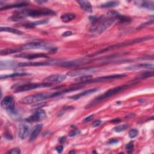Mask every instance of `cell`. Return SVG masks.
<instances>
[{"label": "cell", "instance_id": "obj_1", "mask_svg": "<svg viewBox=\"0 0 154 154\" xmlns=\"http://www.w3.org/2000/svg\"><path fill=\"white\" fill-rule=\"evenodd\" d=\"M89 20L91 23L89 28V31L94 35L102 34L115 22L114 19L106 14L91 16L89 17Z\"/></svg>", "mask_w": 154, "mask_h": 154}, {"label": "cell", "instance_id": "obj_2", "mask_svg": "<svg viewBox=\"0 0 154 154\" xmlns=\"http://www.w3.org/2000/svg\"><path fill=\"white\" fill-rule=\"evenodd\" d=\"M137 82H131L129 84H124L122 85H120V86H117L116 87L114 88H111L108 90H107L106 92H105L104 93L102 94L101 95L98 96L97 97H96V98H94L91 102H90L87 105H86L85 108L86 109H88L90 108H91V106H93L94 105H96V103H97L98 102H100L101 101H102L104 99H106L108 97H111L112 96L121 92L125 90H126L130 87H131L132 86L135 85Z\"/></svg>", "mask_w": 154, "mask_h": 154}, {"label": "cell", "instance_id": "obj_3", "mask_svg": "<svg viewBox=\"0 0 154 154\" xmlns=\"http://www.w3.org/2000/svg\"><path fill=\"white\" fill-rule=\"evenodd\" d=\"M64 94L63 91H57L55 93H36L34 94L25 97L19 100V102L22 104H31L33 103L37 102L38 101L44 100L46 99L58 97Z\"/></svg>", "mask_w": 154, "mask_h": 154}, {"label": "cell", "instance_id": "obj_4", "mask_svg": "<svg viewBox=\"0 0 154 154\" xmlns=\"http://www.w3.org/2000/svg\"><path fill=\"white\" fill-rule=\"evenodd\" d=\"M16 13L25 19L26 17H41L45 16H54L56 14L55 12L51 9L43 8V9H24Z\"/></svg>", "mask_w": 154, "mask_h": 154}, {"label": "cell", "instance_id": "obj_5", "mask_svg": "<svg viewBox=\"0 0 154 154\" xmlns=\"http://www.w3.org/2000/svg\"><path fill=\"white\" fill-rule=\"evenodd\" d=\"M150 38H153V37H142V38H134V39H132V40H131L126 41V42H124L117 43L116 45H114L110 46L109 47L105 48V49H103L102 50H100V51H99L97 52H94L92 54H90V55H88V57H94V56H96L97 55L100 54L102 53H103V52L111 51V50H113V49L119 48H122V47H123V46H126L134 45V44H135V43H139V42H144V41H146V40H148Z\"/></svg>", "mask_w": 154, "mask_h": 154}, {"label": "cell", "instance_id": "obj_6", "mask_svg": "<svg viewBox=\"0 0 154 154\" xmlns=\"http://www.w3.org/2000/svg\"><path fill=\"white\" fill-rule=\"evenodd\" d=\"M21 48L22 50L25 49H45L49 50L54 51V49L56 50V48L54 47L51 44L49 43L41 42H34L28 43L25 45L22 46Z\"/></svg>", "mask_w": 154, "mask_h": 154}, {"label": "cell", "instance_id": "obj_7", "mask_svg": "<svg viewBox=\"0 0 154 154\" xmlns=\"http://www.w3.org/2000/svg\"><path fill=\"white\" fill-rule=\"evenodd\" d=\"M52 84L46 82H42V83H35V84H25L23 85H19L17 87H11L12 89H16V93H19L31 90H34L37 88H42L45 87H49L51 86Z\"/></svg>", "mask_w": 154, "mask_h": 154}, {"label": "cell", "instance_id": "obj_8", "mask_svg": "<svg viewBox=\"0 0 154 154\" xmlns=\"http://www.w3.org/2000/svg\"><path fill=\"white\" fill-rule=\"evenodd\" d=\"M61 61L60 60H49L46 61L38 62H19L17 67H23L27 66H42L49 65H59Z\"/></svg>", "mask_w": 154, "mask_h": 154}, {"label": "cell", "instance_id": "obj_9", "mask_svg": "<svg viewBox=\"0 0 154 154\" xmlns=\"http://www.w3.org/2000/svg\"><path fill=\"white\" fill-rule=\"evenodd\" d=\"M97 70V68L95 67H86L80 69L73 70L67 73V75L69 76H79L87 75L90 73H94Z\"/></svg>", "mask_w": 154, "mask_h": 154}, {"label": "cell", "instance_id": "obj_10", "mask_svg": "<svg viewBox=\"0 0 154 154\" xmlns=\"http://www.w3.org/2000/svg\"><path fill=\"white\" fill-rule=\"evenodd\" d=\"M126 76V75L125 74H116V75H109V76H102V77H99L95 79H91L88 81H86L84 84H93V83H97V82H103L106 81L110 79H119V78H122Z\"/></svg>", "mask_w": 154, "mask_h": 154}, {"label": "cell", "instance_id": "obj_11", "mask_svg": "<svg viewBox=\"0 0 154 154\" xmlns=\"http://www.w3.org/2000/svg\"><path fill=\"white\" fill-rule=\"evenodd\" d=\"M88 59H80V60H76L72 61H61L59 65L63 67H75V66H79L80 65H82L84 64L87 63L88 62L91 61Z\"/></svg>", "mask_w": 154, "mask_h": 154}, {"label": "cell", "instance_id": "obj_12", "mask_svg": "<svg viewBox=\"0 0 154 154\" xmlns=\"http://www.w3.org/2000/svg\"><path fill=\"white\" fill-rule=\"evenodd\" d=\"M46 114L44 110L43 109H37L34 114L26 119V120L28 122H35L43 120L46 118Z\"/></svg>", "mask_w": 154, "mask_h": 154}, {"label": "cell", "instance_id": "obj_13", "mask_svg": "<svg viewBox=\"0 0 154 154\" xmlns=\"http://www.w3.org/2000/svg\"><path fill=\"white\" fill-rule=\"evenodd\" d=\"M17 58H25L28 60H33L38 58H48V55L44 53H20L14 55Z\"/></svg>", "mask_w": 154, "mask_h": 154}, {"label": "cell", "instance_id": "obj_14", "mask_svg": "<svg viewBox=\"0 0 154 154\" xmlns=\"http://www.w3.org/2000/svg\"><path fill=\"white\" fill-rule=\"evenodd\" d=\"M106 14L115 20H118L120 22H128L131 21V18L126 16L123 15L116 11H108Z\"/></svg>", "mask_w": 154, "mask_h": 154}, {"label": "cell", "instance_id": "obj_15", "mask_svg": "<svg viewBox=\"0 0 154 154\" xmlns=\"http://www.w3.org/2000/svg\"><path fill=\"white\" fill-rule=\"evenodd\" d=\"M66 76L64 75L55 74V75H52L46 77L44 79L43 82L52 84V83H58V82H63L66 79Z\"/></svg>", "mask_w": 154, "mask_h": 154}, {"label": "cell", "instance_id": "obj_16", "mask_svg": "<svg viewBox=\"0 0 154 154\" xmlns=\"http://www.w3.org/2000/svg\"><path fill=\"white\" fill-rule=\"evenodd\" d=\"M30 128L24 123H21L19 126V137L20 139L24 140L29 135Z\"/></svg>", "mask_w": 154, "mask_h": 154}, {"label": "cell", "instance_id": "obj_17", "mask_svg": "<svg viewBox=\"0 0 154 154\" xmlns=\"http://www.w3.org/2000/svg\"><path fill=\"white\" fill-rule=\"evenodd\" d=\"M126 70H138L141 69H153V64L150 63H140L131 65L127 66L125 68Z\"/></svg>", "mask_w": 154, "mask_h": 154}, {"label": "cell", "instance_id": "obj_18", "mask_svg": "<svg viewBox=\"0 0 154 154\" xmlns=\"http://www.w3.org/2000/svg\"><path fill=\"white\" fill-rule=\"evenodd\" d=\"M1 105L2 108L5 109L6 110L10 108L14 105L13 97L11 96H7L4 97L1 101Z\"/></svg>", "mask_w": 154, "mask_h": 154}, {"label": "cell", "instance_id": "obj_19", "mask_svg": "<svg viewBox=\"0 0 154 154\" xmlns=\"http://www.w3.org/2000/svg\"><path fill=\"white\" fill-rule=\"evenodd\" d=\"M19 62L14 61H1L0 63L1 69H9L17 68Z\"/></svg>", "mask_w": 154, "mask_h": 154}, {"label": "cell", "instance_id": "obj_20", "mask_svg": "<svg viewBox=\"0 0 154 154\" xmlns=\"http://www.w3.org/2000/svg\"><path fill=\"white\" fill-rule=\"evenodd\" d=\"M99 89V88H91V89H88V90H87L85 91H83L77 94H75V95H73V96H72L70 97H69V99H73V100H76V99H79L80 97H82V96H86V95H88V94H92V93H94L96 91H97Z\"/></svg>", "mask_w": 154, "mask_h": 154}, {"label": "cell", "instance_id": "obj_21", "mask_svg": "<svg viewBox=\"0 0 154 154\" xmlns=\"http://www.w3.org/2000/svg\"><path fill=\"white\" fill-rule=\"evenodd\" d=\"M135 4L141 7L147 8L151 10L154 9V2L150 1H135Z\"/></svg>", "mask_w": 154, "mask_h": 154}, {"label": "cell", "instance_id": "obj_22", "mask_svg": "<svg viewBox=\"0 0 154 154\" xmlns=\"http://www.w3.org/2000/svg\"><path fill=\"white\" fill-rule=\"evenodd\" d=\"M7 112L9 116L14 120H17L20 119V116L17 109L16 108L15 105L13 106L10 108L7 109Z\"/></svg>", "mask_w": 154, "mask_h": 154}, {"label": "cell", "instance_id": "obj_23", "mask_svg": "<svg viewBox=\"0 0 154 154\" xmlns=\"http://www.w3.org/2000/svg\"><path fill=\"white\" fill-rule=\"evenodd\" d=\"M78 3L79 4L80 7L85 11L88 13L92 12L93 7L91 3L88 1H78Z\"/></svg>", "mask_w": 154, "mask_h": 154}, {"label": "cell", "instance_id": "obj_24", "mask_svg": "<svg viewBox=\"0 0 154 154\" xmlns=\"http://www.w3.org/2000/svg\"><path fill=\"white\" fill-rule=\"evenodd\" d=\"M47 22H48V19H43V20H37L35 22H28V23H25L22 25L23 26L28 28H33L37 25H40L42 24H45Z\"/></svg>", "mask_w": 154, "mask_h": 154}, {"label": "cell", "instance_id": "obj_25", "mask_svg": "<svg viewBox=\"0 0 154 154\" xmlns=\"http://www.w3.org/2000/svg\"><path fill=\"white\" fill-rule=\"evenodd\" d=\"M30 75H31L30 73H28L26 72H15V73H13L8 75H1L0 78L1 79H7V78H13L19 77V76H28Z\"/></svg>", "mask_w": 154, "mask_h": 154}, {"label": "cell", "instance_id": "obj_26", "mask_svg": "<svg viewBox=\"0 0 154 154\" xmlns=\"http://www.w3.org/2000/svg\"><path fill=\"white\" fill-rule=\"evenodd\" d=\"M42 129V125H41V124H38V125H37L35 126V127L30 135V138H29L30 141H34L35 140V138L37 137V136L41 132Z\"/></svg>", "mask_w": 154, "mask_h": 154}, {"label": "cell", "instance_id": "obj_27", "mask_svg": "<svg viewBox=\"0 0 154 154\" xmlns=\"http://www.w3.org/2000/svg\"><path fill=\"white\" fill-rule=\"evenodd\" d=\"M22 50V49L21 48V47L20 48H6V49L1 50L0 54L1 55H7L9 54L20 52Z\"/></svg>", "mask_w": 154, "mask_h": 154}, {"label": "cell", "instance_id": "obj_28", "mask_svg": "<svg viewBox=\"0 0 154 154\" xmlns=\"http://www.w3.org/2000/svg\"><path fill=\"white\" fill-rule=\"evenodd\" d=\"M28 5V3L26 2H22L20 3L17 4H9V5H5L4 7H1L0 10H8L9 8H19L22 7H25Z\"/></svg>", "mask_w": 154, "mask_h": 154}, {"label": "cell", "instance_id": "obj_29", "mask_svg": "<svg viewBox=\"0 0 154 154\" xmlns=\"http://www.w3.org/2000/svg\"><path fill=\"white\" fill-rule=\"evenodd\" d=\"M76 17V14L73 13H67L62 14L60 17L61 20L63 22L67 23L73 20Z\"/></svg>", "mask_w": 154, "mask_h": 154}, {"label": "cell", "instance_id": "obj_30", "mask_svg": "<svg viewBox=\"0 0 154 154\" xmlns=\"http://www.w3.org/2000/svg\"><path fill=\"white\" fill-rule=\"evenodd\" d=\"M93 78V76L91 75H87L80 76L79 77H77L75 79V81L78 82L77 84H83L86 81H88Z\"/></svg>", "mask_w": 154, "mask_h": 154}, {"label": "cell", "instance_id": "obj_31", "mask_svg": "<svg viewBox=\"0 0 154 154\" xmlns=\"http://www.w3.org/2000/svg\"><path fill=\"white\" fill-rule=\"evenodd\" d=\"M0 30H1V32H2V31L9 32H11V33H13V34H17V35H22L23 34L22 31H21L19 29L13 28H11V27H6V26L2 27V26H1V28H0Z\"/></svg>", "mask_w": 154, "mask_h": 154}, {"label": "cell", "instance_id": "obj_32", "mask_svg": "<svg viewBox=\"0 0 154 154\" xmlns=\"http://www.w3.org/2000/svg\"><path fill=\"white\" fill-rule=\"evenodd\" d=\"M119 4V2L117 1H108L102 4H100V7L101 8H112L118 6Z\"/></svg>", "mask_w": 154, "mask_h": 154}, {"label": "cell", "instance_id": "obj_33", "mask_svg": "<svg viewBox=\"0 0 154 154\" xmlns=\"http://www.w3.org/2000/svg\"><path fill=\"white\" fill-rule=\"evenodd\" d=\"M153 75V71H149V72H145L143 73L140 74L136 78V79H145L147 78H150Z\"/></svg>", "mask_w": 154, "mask_h": 154}, {"label": "cell", "instance_id": "obj_34", "mask_svg": "<svg viewBox=\"0 0 154 154\" xmlns=\"http://www.w3.org/2000/svg\"><path fill=\"white\" fill-rule=\"evenodd\" d=\"M128 127V125L127 124H125V125H118L115 126L113 128V131H114L116 132H121L123 131H125V129H126Z\"/></svg>", "mask_w": 154, "mask_h": 154}, {"label": "cell", "instance_id": "obj_35", "mask_svg": "<svg viewBox=\"0 0 154 154\" xmlns=\"http://www.w3.org/2000/svg\"><path fill=\"white\" fill-rule=\"evenodd\" d=\"M46 105H47V102H38V103L33 105L31 106V108L34 109H39L42 108V107H44V106H46Z\"/></svg>", "mask_w": 154, "mask_h": 154}, {"label": "cell", "instance_id": "obj_36", "mask_svg": "<svg viewBox=\"0 0 154 154\" xmlns=\"http://www.w3.org/2000/svg\"><path fill=\"white\" fill-rule=\"evenodd\" d=\"M129 137L131 138H134L138 135V131L137 129H132L129 131Z\"/></svg>", "mask_w": 154, "mask_h": 154}, {"label": "cell", "instance_id": "obj_37", "mask_svg": "<svg viewBox=\"0 0 154 154\" xmlns=\"http://www.w3.org/2000/svg\"><path fill=\"white\" fill-rule=\"evenodd\" d=\"M125 148L129 150L128 153H131L133 151V149H134V143L132 141L128 143L126 146H125Z\"/></svg>", "mask_w": 154, "mask_h": 154}, {"label": "cell", "instance_id": "obj_38", "mask_svg": "<svg viewBox=\"0 0 154 154\" xmlns=\"http://www.w3.org/2000/svg\"><path fill=\"white\" fill-rule=\"evenodd\" d=\"M79 133V131L78 129H77L76 128H75V127H74V129L71 130L69 132L68 135H69V137H74L76 135H78Z\"/></svg>", "mask_w": 154, "mask_h": 154}, {"label": "cell", "instance_id": "obj_39", "mask_svg": "<svg viewBox=\"0 0 154 154\" xmlns=\"http://www.w3.org/2000/svg\"><path fill=\"white\" fill-rule=\"evenodd\" d=\"M21 151L20 150L19 148L17 147H15L13 149H11V150H10L9 151H8L7 152V153H11V154H19L20 153Z\"/></svg>", "mask_w": 154, "mask_h": 154}, {"label": "cell", "instance_id": "obj_40", "mask_svg": "<svg viewBox=\"0 0 154 154\" xmlns=\"http://www.w3.org/2000/svg\"><path fill=\"white\" fill-rule=\"evenodd\" d=\"M153 19H152L150 20L149 21H147V22H145V23H143L141 24V25L137 28V29H140V28H142L144 27L145 26H147V25H152V24H153Z\"/></svg>", "mask_w": 154, "mask_h": 154}, {"label": "cell", "instance_id": "obj_41", "mask_svg": "<svg viewBox=\"0 0 154 154\" xmlns=\"http://www.w3.org/2000/svg\"><path fill=\"white\" fill-rule=\"evenodd\" d=\"M119 142V140L117 139H115V138H111V139H109L107 143L109 144H116Z\"/></svg>", "mask_w": 154, "mask_h": 154}, {"label": "cell", "instance_id": "obj_42", "mask_svg": "<svg viewBox=\"0 0 154 154\" xmlns=\"http://www.w3.org/2000/svg\"><path fill=\"white\" fill-rule=\"evenodd\" d=\"M93 115H90L88 117H87L86 118H85L84 120H83V122L84 123H86V122H88L90 121H91V120H93Z\"/></svg>", "mask_w": 154, "mask_h": 154}, {"label": "cell", "instance_id": "obj_43", "mask_svg": "<svg viewBox=\"0 0 154 154\" xmlns=\"http://www.w3.org/2000/svg\"><path fill=\"white\" fill-rule=\"evenodd\" d=\"M101 123H102L101 120H95V121L93 123L92 125H93V127H97V126H99L101 124Z\"/></svg>", "mask_w": 154, "mask_h": 154}, {"label": "cell", "instance_id": "obj_44", "mask_svg": "<svg viewBox=\"0 0 154 154\" xmlns=\"http://www.w3.org/2000/svg\"><path fill=\"white\" fill-rule=\"evenodd\" d=\"M71 35H72V32L71 31H65L63 33L62 36H63V37H67V36H70Z\"/></svg>", "mask_w": 154, "mask_h": 154}, {"label": "cell", "instance_id": "obj_45", "mask_svg": "<svg viewBox=\"0 0 154 154\" xmlns=\"http://www.w3.org/2000/svg\"><path fill=\"white\" fill-rule=\"evenodd\" d=\"M63 146H58L57 148H56V150H57V151L59 153H61L62 152H63Z\"/></svg>", "mask_w": 154, "mask_h": 154}, {"label": "cell", "instance_id": "obj_46", "mask_svg": "<svg viewBox=\"0 0 154 154\" xmlns=\"http://www.w3.org/2000/svg\"><path fill=\"white\" fill-rule=\"evenodd\" d=\"M111 122L112 123H118L119 122H121V120L119 119H112L111 120Z\"/></svg>", "mask_w": 154, "mask_h": 154}, {"label": "cell", "instance_id": "obj_47", "mask_svg": "<svg viewBox=\"0 0 154 154\" xmlns=\"http://www.w3.org/2000/svg\"><path fill=\"white\" fill-rule=\"evenodd\" d=\"M66 137H61V138H60L59 141H60V143H63L66 141Z\"/></svg>", "mask_w": 154, "mask_h": 154}, {"label": "cell", "instance_id": "obj_48", "mask_svg": "<svg viewBox=\"0 0 154 154\" xmlns=\"http://www.w3.org/2000/svg\"><path fill=\"white\" fill-rule=\"evenodd\" d=\"M35 2H37V3H44V2H46V1H36Z\"/></svg>", "mask_w": 154, "mask_h": 154}, {"label": "cell", "instance_id": "obj_49", "mask_svg": "<svg viewBox=\"0 0 154 154\" xmlns=\"http://www.w3.org/2000/svg\"><path fill=\"white\" fill-rule=\"evenodd\" d=\"M76 152L75 151H73V150H71L69 152V153H76Z\"/></svg>", "mask_w": 154, "mask_h": 154}]
</instances>
